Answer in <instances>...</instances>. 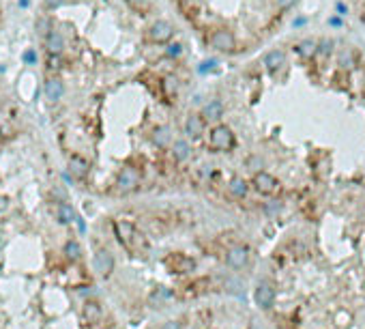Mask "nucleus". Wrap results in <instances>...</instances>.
Here are the masks:
<instances>
[{
  "label": "nucleus",
  "mask_w": 365,
  "mask_h": 329,
  "mask_svg": "<svg viewBox=\"0 0 365 329\" xmlns=\"http://www.w3.org/2000/svg\"><path fill=\"white\" fill-rule=\"evenodd\" d=\"M180 54H182V45H180V43H170V48H168V56L176 58V56H180Z\"/></svg>",
  "instance_id": "b1692460"
},
{
  "label": "nucleus",
  "mask_w": 365,
  "mask_h": 329,
  "mask_svg": "<svg viewBox=\"0 0 365 329\" xmlns=\"http://www.w3.org/2000/svg\"><path fill=\"white\" fill-rule=\"evenodd\" d=\"M62 48H65V41H62V37H60L58 32H50L48 39H45V50H48L52 56H58V54L62 52Z\"/></svg>",
  "instance_id": "2eb2a0df"
},
{
  "label": "nucleus",
  "mask_w": 365,
  "mask_h": 329,
  "mask_svg": "<svg viewBox=\"0 0 365 329\" xmlns=\"http://www.w3.org/2000/svg\"><path fill=\"white\" fill-rule=\"evenodd\" d=\"M228 187H230V191H232V194H234L236 198H243L245 194H247V183H245L241 177H234V179L230 181V185H228Z\"/></svg>",
  "instance_id": "a211bd4d"
},
{
  "label": "nucleus",
  "mask_w": 365,
  "mask_h": 329,
  "mask_svg": "<svg viewBox=\"0 0 365 329\" xmlns=\"http://www.w3.org/2000/svg\"><path fill=\"white\" fill-rule=\"evenodd\" d=\"M251 185L256 187V191H260V194H264V196H273V194H277L279 191V181L273 175H269V172H264V170L256 172Z\"/></svg>",
  "instance_id": "20e7f679"
},
{
  "label": "nucleus",
  "mask_w": 365,
  "mask_h": 329,
  "mask_svg": "<svg viewBox=\"0 0 365 329\" xmlns=\"http://www.w3.org/2000/svg\"><path fill=\"white\" fill-rule=\"evenodd\" d=\"M253 301L256 306L262 308V310H271L273 304H275V288H273L269 282H260L253 290Z\"/></svg>",
  "instance_id": "39448f33"
},
{
  "label": "nucleus",
  "mask_w": 365,
  "mask_h": 329,
  "mask_svg": "<svg viewBox=\"0 0 365 329\" xmlns=\"http://www.w3.org/2000/svg\"><path fill=\"white\" fill-rule=\"evenodd\" d=\"M331 48H333V41H322L320 43V52H324V54L331 52Z\"/></svg>",
  "instance_id": "c756f323"
},
{
  "label": "nucleus",
  "mask_w": 365,
  "mask_h": 329,
  "mask_svg": "<svg viewBox=\"0 0 365 329\" xmlns=\"http://www.w3.org/2000/svg\"><path fill=\"white\" fill-rule=\"evenodd\" d=\"M295 3H297V0H277V7H279V9H288V7H292Z\"/></svg>",
  "instance_id": "c85d7f7f"
},
{
  "label": "nucleus",
  "mask_w": 365,
  "mask_h": 329,
  "mask_svg": "<svg viewBox=\"0 0 365 329\" xmlns=\"http://www.w3.org/2000/svg\"><path fill=\"white\" fill-rule=\"evenodd\" d=\"M127 3H129L133 9H144V7H146V3H149V0H127Z\"/></svg>",
  "instance_id": "a878e982"
},
{
  "label": "nucleus",
  "mask_w": 365,
  "mask_h": 329,
  "mask_svg": "<svg viewBox=\"0 0 365 329\" xmlns=\"http://www.w3.org/2000/svg\"><path fill=\"white\" fill-rule=\"evenodd\" d=\"M24 60H26V62H34V60H36V54H34L32 50L26 52V54H24Z\"/></svg>",
  "instance_id": "7c9ffc66"
},
{
  "label": "nucleus",
  "mask_w": 365,
  "mask_h": 329,
  "mask_svg": "<svg viewBox=\"0 0 365 329\" xmlns=\"http://www.w3.org/2000/svg\"><path fill=\"white\" fill-rule=\"evenodd\" d=\"M166 267L170 273H178V276H182V273H191L196 269V260L191 258V256L187 254H170L168 258H166Z\"/></svg>",
  "instance_id": "7ed1b4c3"
},
{
  "label": "nucleus",
  "mask_w": 365,
  "mask_h": 329,
  "mask_svg": "<svg viewBox=\"0 0 365 329\" xmlns=\"http://www.w3.org/2000/svg\"><path fill=\"white\" fill-rule=\"evenodd\" d=\"M93 265H95V271L101 278H110L112 276V271H114V256L110 254L107 250H97L95 258H93Z\"/></svg>",
  "instance_id": "6e6552de"
},
{
  "label": "nucleus",
  "mask_w": 365,
  "mask_h": 329,
  "mask_svg": "<svg viewBox=\"0 0 365 329\" xmlns=\"http://www.w3.org/2000/svg\"><path fill=\"white\" fill-rule=\"evenodd\" d=\"M161 329H182V327H180L178 321H166V323L161 325Z\"/></svg>",
  "instance_id": "393cba45"
},
{
  "label": "nucleus",
  "mask_w": 365,
  "mask_h": 329,
  "mask_svg": "<svg viewBox=\"0 0 365 329\" xmlns=\"http://www.w3.org/2000/svg\"><path fill=\"white\" fill-rule=\"evenodd\" d=\"M62 93H65V86H62L60 80H48L45 82V97H48L52 104L58 102V99L62 97Z\"/></svg>",
  "instance_id": "ddd939ff"
},
{
  "label": "nucleus",
  "mask_w": 365,
  "mask_h": 329,
  "mask_svg": "<svg viewBox=\"0 0 365 329\" xmlns=\"http://www.w3.org/2000/svg\"><path fill=\"white\" fill-rule=\"evenodd\" d=\"M204 125H206V121L202 116H198V114H191L187 121H185V134L189 136L191 140H198L200 136L204 134Z\"/></svg>",
  "instance_id": "9b49d317"
},
{
  "label": "nucleus",
  "mask_w": 365,
  "mask_h": 329,
  "mask_svg": "<svg viewBox=\"0 0 365 329\" xmlns=\"http://www.w3.org/2000/svg\"><path fill=\"white\" fill-rule=\"evenodd\" d=\"M58 219H60L62 224L73 222V219H76V211H73V207L67 205V203H60L58 205Z\"/></svg>",
  "instance_id": "6ab92c4d"
},
{
  "label": "nucleus",
  "mask_w": 365,
  "mask_h": 329,
  "mask_svg": "<svg viewBox=\"0 0 365 329\" xmlns=\"http://www.w3.org/2000/svg\"><path fill=\"white\" fill-rule=\"evenodd\" d=\"M153 142L157 146H168V142H170V129L168 127H157L155 134H153Z\"/></svg>",
  "instance_id": "aec40b11"
},
{
  "label": "nucleus",
  "mask_w": 365,
  "mask_h": 329,
  "mask_svg": "<svg viewBox=\"0 0 365 329\" xmlns=\"http://www.w3.org/2000/svg\"><path fill=\"white\" fill-rule=\"evenodd\" d=\"M211 45L219 52L230 54V52L236 50V39H234V35L230 30H215L211 35Z\"/></svg>",
  "instance_id": "423d86ee"
},
{
  "label": "nucleus",
  "mask_w": 365,
  "mask_h": 329,
  "mask_svg": "<svg viewBox=\"0 0 365 329\" xmlns=\"http://www.w3.org/2000/svg\"><path fill=\"white\" fill-rule=\"evenodd\" d=\"M20 5H22V7H26V5H28V0H20Z\"/></svg>",
  "instance_id": "2f4dec72"
},
{
  "label": "nucleus",
  "mask_w": 365,
  "mask_h": 329,
  "mask_svg": "<svg viewBox=\"0 0 365 329\" xmlns=\"http://www.w3.org/2000/svg\"><path fill=\"white\" fill-rule=\"evenodd\" d=\"M208 144H211L213 151H230L234 146V134L228 125H217L211 129L208 136Z\"/></svg>",
  "instance_id": "f03ea898"
},
{
  "label": "nucleus",
  "mask_w": 365,
  "mask_h": 329,
  "mask_svg": "<svg viewBox=\"0 0 365 329\" xmlns=\"http://www.w3.org/2000/svg\"><path fill=\"white\" fill-rule=\"evenodd\" d=\"M62 5V0H45V9H58Z\"/></svg>",
  "instance_id": "cd10ccee"
},
{
  "label": "nucleus",
  "mask_w": 365,
  "mask_h": 329,
  "mask_svg": "<svg viewBox=\"0 0 365 329\" xmlns=\"http://www.w3.org/2000/svg\"><path fill=\"white\" fill-rule=\"evenodd\" d=\"M172 35H174L172 24H170V22H163V20L155 22V24L151 26V30H149V37H151L155 43H166V41L172 39Z\"/></svg>",
  "instance_id": "9d476101"
},
{
  "label": "nucleus",
  "mask_w": 365,
  "mask_h": 329,
  "mask_svg": "<svg viewBox=\"0 0 365 329\" xmlns=\"http://www.w3.org/2000/svg\"><path fill=\"white\" fill-rule=\"evenodd\" d=\"M50 28V20H39V24H36V30L39 32H45Z\"/></svg>",
  "instance_id": "bb28decb"
},
{
  "label": "nucleus",
  "mask_w": 365,
  "mask_h": 329,
  "mask_svg": "<svg viewBox=\"0 0 365 329\" xmlns=\"http://www.w3.org/2000/svg\"><path fill=\"white\" fill-rule=\"evenodd\" d=\"M284 62H286V54L281 50H273V52H269L267 56H264V65H267L269 71H277Z\"/></svg>",
  "instance_id": "4468645a"
},
{
  "label": "nucleus",
  "mask_w": 365,
  "mask_h": 329,
  "mask_svg": "<svg viewBox=\"0 0 365 329\" xmlns=\"http://www.w3.org/2000/svg\"><path fill=\"white\" fill-rule=\"evenodd\" d=\"M226 262L230 265L232 269H243L249 265V248L245 245H234V248L228 250L226 254Z\"/></svg>",
  "instance_id": "0eeeda50"
},
{
  "label": "nucleus",
  "mask_w": 365,
  "mask_h": 329,
  "mask_svg": "<svg viewBox=\"0 0 365 329\" xmlns=\"http://www.w3.org/2000/svg\"><path fill=\"white\" fill-rule=\"evenodd\" d=\"M65 254H67V258H69V260H80V258H82V248H80V243H78V241H67V245H65Z\"/></svg>",
  "instance_id": "4be33fe9"
},
{
  "label": "nucleus",
  "mask_w": 365,
  "mask_h": 329,
  "mask_svg": "<svg viewBox=\"0 0 365 329\" xmlns=\"http://www.w3.org/2000/svg\"><path fill=\"white\" fill-rule=\"evenodd\" d=\"M69 170L76 179H84L88 175V161L82 157H71L69 159Z\"/></svg>",
  "instance_id": "dca6fc26"
},
{
  "label": "nucleus",
  "mask_w": 365,
  "mask_h": 329,
  "mask_svg": "<svg viewBox=\"0 0 365 329\" xmlns=\"http://www.w3.org/2000/svg\"><path fill=\"white\" fill-rule=\"evenodd\" d=\"M116 185H118V191H123V194H127V191H133L135 187L140 185V175L133 168H123L121 175H118Z\"/></svg>",
  "instance_id": "1a4fd4ad"
},
{
  "label": "nucleus",
  "mask_w": 365,
  "mask_h": 329,
  "mask_svg": "<svg viewBox=\"0 0 365 329\" xmlns=\"http://www.w3.org/2000/svg\"><path fill=\"white\" fill-rule=\"evenodd\" d=\"M316 48H318V43L316 41H301L299 43V52L303 54V56H312V54H316Z\"/></svg>",
  "instance_id": "5701e85b"
},
{
  "label": "nucleus",
  "mask_w": 365,
  "mask_h": 329,
  "mask_svg": "<svg viewBox=\"0 0 365 329\" xmlns=\"http://www.w3.org/2000/svg\"><path fill=\"white\" fill-rule=\"evenodd\" d=\"M114 233L118 237V241L125 250L129 252H138L142 248V235L138 233V228H135L131 222H125V219H116L114 222Z\"/></svg>",
  "instance_id": "f257e3e1"
},
{
  "label": "nucleus",
  "mask_w": 365,
  "mask_h": 329,
  "mask_svg": "<svg viewBox=\"0 0 365 329\" xmlns=\"http://www.w3.org/2000/svg\"><path fill=\"white\" fill-rule=\"evenodd\" d=\"M224 116V104L219 102V99H213V102H208L202 110V118L204 121H219V118Z\"/></svg>",
  "instance_id": "f8f14e48"
},
{
  "label": "nucleus",
  "mask_w": 365,
  "mask_h": 329,
  "mask_svg": "<svg viewBox=\"0 0 365 329\" xmlns=\"http://www.w3.org/2000/svg\"><path fill=\"white\" fill-rule=\"evenodd\" d=\"M84 314L90 323H97L99 318H101V308H99V304H95V301H88L84 308Z\"/></svg>",
  "instance_id": "412c9836"
},
{
  "label": "nucleus",
  "mask_w": 365,
  "mask_h": 329,
  "mask_svg": "<svg viewBox=\"0 0 365 329\" xmlns=\"http://www.w3.org/2000/svg\"><path fill=\"white\" fill-rule=\"evenodd\" d=\"M172 155H174L176 161H185L189 157V144L185 140L174 142V146H172Z\"/></svg>",
  "instance_id": "f3484780"
}]
</instances>
